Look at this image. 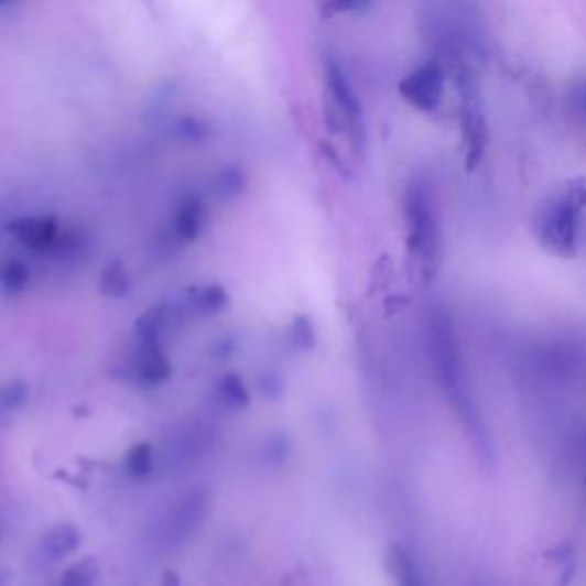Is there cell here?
<instances>
[{
    "label": "cell",
    "mask_w": 586,
    "mask_h": 586,
    "mask_svg": "<svg viewBox=\"0 0 586 586\" xmlns=\"http://www.w3.org/2000/svg\"><path fill=\"white\" fill-rule=\"evenodd\" d=\"M426 341H428V356L435 371V378L440 388H443L445 397L454 405L456 415L460 417L465 431L477 443V449L488 456L490 443L486 435V426L477 413V405L470 394V386H467L463 360H460V346L454 333V321L447 314L445 307H431L428 321H426Z\"/></svg>",
    "instance_id": "6da1fadb"
},
{
    "label": "cell",
    "mask_w": 586,
    "mask_h": 586,
    "mask_svg": "<svg viewBox=\"0 0 586 586\" xmlns=\"http://www.w3.org/2000/svg\"><path fill=\"white\" fill-rule=\"evenodd\" d=\"M405 231L408 254L422 284L433 282L440 267V227L426 191L417 184L405 191Z\"/></svg>",
    "instance_id": "7a4b0ae2"
},
{
    "label": "cell",
    "mask_w": 586,
    "mask_h": 586,
    "mask_svg": "<svg viewBox=\"0 0 586 586\" xmlns=\"http://www.w3.org/2000/svg\"><path fill=\"white\" fill-rule=\"evenodd\" d=\"M458 90H460V129L465 144V165L467 170H475L486 154L488 122L479 87L470 72H463L458 76Z\"/></svg>",
    "instance_id": "3957f363"
},
{
    "label": "cell",
    "mask_w": 586,
    "mask_h": 586,
    "mask_svg": "<svg viewBox=\"0 0 586 586\" xmlns=\"http://www.w3.org/2000/svg\"><path fill=\"white\" fill-rule=\"evenodd\" d=\"M209 492L207 490H191L186 492L177 504H172L170 511L161 518L156 530V543L163 550H172L184 545L202 527L204 518L209 513Z\"/></svg>",
    "instance_id": "277c9868"
},
{
    "label": "cell",
    "mask_w": 586,
    "mask_h": 586,
    "mask_svg": "<svg viewBox=\"0 0 586 586\" xmlns=\"http://www.w3.org/2000/svg\"><path fill=\"white\" fill-rule=\"evenodd\" d=\"M577 214H579V195L566 193L547 202V207L539 220L541 241L547 250L573 257L577 243Z\"/></svg>",
    "instance_id": "5b68a950"
},
{
    "label": "cell",
    "mask_w": 586,
    "mask_h": 586,
    "mask_svg": "<svg viewBox=\"0 0 586 586\" xmlns=\"http://www.w3.org/2000/svg\"><path fill=\"white\" fill-rule=\"evenodd\" d=\"M326 85L335 106V112L341 117V124L350 135V142L356 144V150H360L365 142V124H362V106L350 87L344 69L333 61L326 63Z\"/></svg>",
    "instance_id": "8992f818"
},
{
    "label": "cell",
    "mask_w": 586,
    "mask_h": 586,
    "mask_svg": "<svg viewBox=\"0 0 586 586\" xmlns=\"http://www.w3.org/2000/svg\"><path fill=\"white\" fill-rule=\"evenodd\" d=\"M443 87H445V72L435 61H431L417 67L415 72H410L399 83V93L410 106L431 112L437 108L440 99H443Z\"/></svg>",
    "instance_id": "52a82bcc"
},
{
    "label": "cell",
    "mask_w": 586,
    "mask_h": 586,
    "mask_svg": "<svg viewBox=\"0 0 586 586\" xmlns=\"http://www.w3.org/2000/svg\"><path fill=\"white\" fill-rule=\"evenodd\" d=\"M14 237L37 252L51 250L57 241H61V225L53 216L42 218H19L8 227Z\"/></svg>",
    "instance_id": "ba28073f"
},
{
    "label": "cell",
    "mask_w": 586,
    "mask_h": 586,
    "mask_svg": "<svg viewBox=\"0 0 586 586\" xmlns=\"http://www.w3.org/2000/svg\"><path fill=\"white\" fill-rule=\"evenodd\" d=\"M135 373L146 386H159L172 376V362L161 344H140L135 356Z\"/></svg>",
    "instance_id": "9c48e42d"
},
{
    "label": "cell",
    "mask_w": 586,
    "mask_h": 586,
    "mask_svg": "<svg viewBox=\"0 0 586 586\" xmlns=\"http://www.w3.org/2000/svg\"><path fill=\"white\" fill-rule=\"evenodd\" d=\"M80 545V532L78 527L72 522L55 524L44 534L42 539V554L48 562H61L67 560L69 554H74Z\"/></svg>",
    "instance_id": "30bf717a"
},
{
    "label": "cell",
    "mask_w": 586,
    "mask_h": 586,
    "mask_svg": "<svg viewBox=\"0 0 586 586\" xmlns=\"http://www.w3.org/2000/svg\"><path fill=\"white\" fill-rule=\"evenodd\" d=\"M204 218H207V209H204L199 197L184 199L174 214V234L182 241H195L204 227Z\"/></svg>",
    "instance_id": "8fae6325"
},
{
    "label": "cell",
    "mask_w": 586,
    "mask_h": 586,
    "mask_svg": "<svg viewBox=\"0 0 586 586\" xmlns=\"http://www.w3.org/2000/svg\"><path fill=\"white\" fill-rule=\"evenodd\" d=\"M167 326V310L165 305H154L146 312H142V316L135 321V337L140 339V344H159L163 330Z\"/></svg>",
    "instance_id": "7c38bea8"
},
{
    "label": "cell",
    "mask_w": 586,
    "mask_h": 586,
    "mask_svg": "<svg viewBox=\"0 0 586 586\" xmlns=\"http://www.w3.org/2000/svg\"><path fill=\"white\" fill-rule=\"evenodd\" d=\"M390 571L394 575L397 586H426L415 562H413V556H410L403 547H392Z\"/></svg>",
    "instance_id": "4fadbf2b"
},
{
    "label": "cell",
    "mask_w": 586,
    "mask_h": 586,
    "mask_svg": "<svg viewBox=\"0 0 586 586\" xmlns=\"http://www.w3.org/2000/svg\"><path fill=\"white\" fill-rule=\"evenodd\" d=\"M101 291L108 299H124L131 291V275L122 261H112L101 273Z\"/></svg>",
    "instance_id": "5bb4252c"
},
{
    "label": "cell",
    "mask_w": 586,
    "mask_h": 586,
    "mask_svg": "<svg viewBox=\"0 0 586 586\" xmlns=\"http://www.w3.org/2000/svg\"><path fill=\"white\" fill-rule=\"evenodd\" d=\"M0 284L12 293H21L31 284V269H28L21 259L3 257L0 259Z\"/></svg>",
    "instance_id": "9a60e30c"
},
{
    "label": "cell",
    "mask_w": 586,
    "mask_h": 586,
    "mask_svg": "<svg viewBox=\"0 0 586 586\" xmlns=\"http://www.w3.org/2000/svg\"><path fill=\"white\" fill-rule=\"evenodd\" d=\"M218 397L223 403H227L229 408H248L250 405V392L248 386L243 383V378L239 373H225L220 378V386H218Z\"/></svg>",
    "instance_id": "2e32d148"
},
{
    "label": "cell",
    "mask_w": 586,
    "mask_h": 586,
    "mask_svg": "<svg viewBox=\"0 0 586 586\" xmlns=\"http://www.w3.org/2000/svg\"><path fill=\"white\" fill-rule=\"evenodd\" d=\"M99 575L101 571L95 560H80L63 573V577L57 579L55 586H97Z\"/></svg>",
    "instance_id": "e0dca14e"
},
{
    "label": "cell",
    "mask_w": 586,
    "mask_h": 586,
    "mask_svg": "<svg viewBox=\"0 0 586 586\" xmlns=\"http://www.w3.org/2000/svg\"><path fill=\"white\" fill-rule=\"evenodd\" d=\"M127 470L135 479L150 477L154 470V449L150 443H138L127 454Z\"/></svg>",
    "instance_id": "ac0fdd59"
},
{
    "label": "cell",
    "mask_w": 586,
    "mask_h": 586,
    "mask_svg": "<svg viewBox=\"0 0 586 586\" xmlns=\"http://www.w3.org/2000/svg\"><path fill=\"white\" fill-rule=\"evenodd\" d=\"M191 299H193V303H195L197 310L211 312V314L225 310L227 303H229L227 291L220 284H209V286L195 289V291H191Z\"/></svg>",
    "instance_id": "d6986e66"
},
{
    "label": "cell",
    "mask_w": 586,
    "mask_h": 586,
    "mask_svg": "<svg viewBox=\"0 0 586 586\" xmlns=\"http://www.w3.org/2000/svg\"><path fill=\"white\" fill-rule=\"evenodd\" d=\"M291 337H293V344H296V348L312 350L316 344L312 321L307 316H296V321H293V328H291Z\"/></svg>",
    "instance_id": "ffe728a7"
},
{
    "label": "cell",
    "mask_w": 586,
    "mask_h": 586,
    "mask_svg": "<svg viewBox=\"0 0 586 586\" xmlns=\"http://www.w3.org/2000/svg\"><path fill=\"white\" fill-rule=\"evenodd\" d=\"M243 186H246V177L239 167H227L218 180V191L223 197L239 195L243 191Z\"/></svg>",
    "instance_id": "44dd1931"
},
{
    "label": "cell",
    "mask_w": 586,
    "mask_h": 586,
    "mask_svg": "<svg viewBox=\"0 0 586 586\" xmlns=\"http://www.w3.org/2000/svg\"><path fill=\"white\" fill-rule=\"evenodd\" d=\"M28 397V388L23 383H8L0 390V403L3 408H19Z\"/></svg>",
    "instance_id": "7402d4cb"
}]
</instances>
